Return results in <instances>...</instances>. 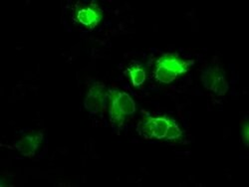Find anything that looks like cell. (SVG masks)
I'll return each instance as SVG.
<instances>
[{"label": "cell", "mask_w": 249, "mask_h": 187, "mask_svg": "<svg viewBox=\"0 0 249 187\" xmlns=\"http://www.w3.org/2000/svg\"><path fill=\"white\" fill-rule=\"evenodd\" d=\"M136 112L134 100L126 93L113 91L110 100V119L113 127L121 128L124 120V116Z\"/></svg>", "instance_id": "cell-1"}, {"label": "cell", "mask_w": 249, "mask_h": 187, "mask_svg": "<svg viewBox=\"0 0 249 187\" xmlns=\"http://www.w3.org/2000/svg\"><path fill=\"white\" fill-rule=\"evenodd\" d=\"M171 121L172 120L164 118H149L142 124H141L139 131L141 135L144 136L147 138H165V135H167Z\"/></svg>", "instance_id": "cell-2"}, {"label": "cell", "mask_w": 249, "mask_h": 187, "mask_svg": "<svg viewBox=\"0 0 249 187\" xmlns=\"http://www.w3.org/2000/svg\"><path fill=\"white\" fill-rule=\"evenodd\" d=\"M106 88L101 83H98V84L94 85L88 92L85 102H84V106L86 110L90 114H97L99 113L103 107L104 103H105L106 100Z\"/></svg>", "instance_id": "cell-3"}, {"label": "cell", "mask_w": 249, "mask_h": 187, "mask_svg": "<svg viewBox=\"0 0 249 187\" xmlns=\"http://www.w3.org/2000/svg\"><path fill=\"white\" fill-rule=\"evenodd\" d=\"M192 64L191 62L182 61L174 55H164L158 60L157 63V65L167 68L178 75L185 73Z\"/></svg>", "instance_id": "cell-4"}, {"label": "cell", "mask_w": 249, "mask_h": 187, "mask_svg": "<svg viewBox=\"0 0 249 187\" xmlns=\"http://www.w3.org/2000/svg\"><path fill=\"white\" fill-rule=\"evenodd\" d=\"M43 136L42 134H37L34 136H26L15 143V149L21 153L24 156H33L38 145L41 142Z\"/></svg>", "instance_id": "cell-5"}, {"label": "cell", "mask_w": 249, "mask_h": 187, "mask_svg": "<svg viewBox=\"0 0 249 187\" xmlns=\"http://www.w3.org/2000/svg\"><path fill=\"white\" fill-rule=\"evenodd\" d=\"M102 18L101 12L96 8L85 7L82 8L77 12V19L80 23L86 26H95Z\"/></svg>", "instance_id": "cell-6"}, {"label": "cell", "mask_w": 249, "mask_h": 187, "mask_svg": "<svg viewBox=\"0 0 249 187\" xmlns=\"http://www.w3.org/2000/svg\"><path fill=\"white\" fill-rule=\"evenodd\" d=\"M224 71L222 69H220L219 67L217 66H211L207 68L206 70H204L201 74V82L203 86L206 88L211 90L213 82L220 76H224Z\"/></svg>", "instance_id": "cell-7"}, {"label": "cell", "mask_w": 249, "mask_h": 187, "mask_svg": "<svg viewBox=\"0 0 249 187\" xmlns=\"http://www.w3.org/2000/svg\"><path fill=\"white\" fill-rule=\"evenodd\" d=\"M178 75L176 74L175 72L164 68L162 66L157 65V70H156V78L158 81L164 83V84H170Z\"/></svg>", "instance_id": "cell-8"}, {"label": "cell", "mask_w": 249, "mask_h": 187, "mask_svg": "<svg viewBox=\"0 0 249 187\" xmlns=\"http://www.w3.org/2000/svg\"><path fill=\"white\" fill-rule=\"evenodd\" d=\"M211 91L215 93L218 96H223L228 91V83L225 80V75L218 77L214 82L211 88Z\"/></svg>", "instance_id": "cell-9"}, {"label": "cell", "mask_w": 249, "mask_h": 187, "mask_svg": "<svg viewBox=\"0 0 249 187\" xmlns=\"http://www.w3.org/2000/svg\"><path fill=\"white\" fill-rule=\"evenodd\" d=\"M129 72L132 79V83L135 87H140L143 84L144 80H146V73H144V71L142 68L134 67L131 68Z\"/></svg>", "instance_id": "cell-10"}, {"label": "cell", "mask_w": 249, "mask_h": 187, "mask_svg": "<svg viewBox=\"0 0 249 187\" xmlns=\"http://www.w3.org/2000/svg\"><path fill=\"white\" fill-rule=\"evenodd\" d=\"M182 135L179 127L178 126V124L175 122V121H171V124L170 127L168 129V132H167V135H165V138L168 139H177L178 137H180Z\"/></svg>", "instance_id": "cell-11"}, {"label": "cell", "mask_w": 249, "mask_h": 187, "mask_svg": "<svg viewBox=\"0 0 249 187\" xmlns=\"http://www.w3.org/2000/svg\"><path fill=\"white\" fill-rule=\"evenodd\" d=\"M242 139H243V142L244 144L248 145V128H247V124H245V127L243 128V131H242Z\"/></svg>", "instance_id": "cell-12"}]
</instances>
